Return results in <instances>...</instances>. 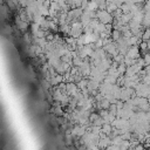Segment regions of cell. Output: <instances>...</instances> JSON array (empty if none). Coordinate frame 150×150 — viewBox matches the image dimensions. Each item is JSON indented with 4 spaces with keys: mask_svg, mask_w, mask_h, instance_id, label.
Listing matches in <instances>:
<instances>
[{
    "mask_svg": "<svg viewBox=\"0 0 150 150\" xmlns=\"http://www.w3.org/2000/svg\"><path fill=\"white\" fill-rule=\"evenodd\" d=\"M143 25L144 26H150V12H146V13H144V16H143Z\"/></svg>",
    "mask_w": 150,
    "mask_h": 150,
    "instance_id": "obj_1",
    "label": "cell"
},
{
    "mask_svg": "<svg viewBox=\"0 0 150 150\" xmlns=\"http://www.w3.org/2000/svg\"><path fill=\"white\" fill-rule=\"evenodd\" d=\"M143 11L144 13L150 12V0H145V2L143 4Z\"/></svg>",
    "mask_w": 150,
    "mask_h": 150,
    "instance_id": "obj_2",
    "label": "cell"
}]
</instances>
